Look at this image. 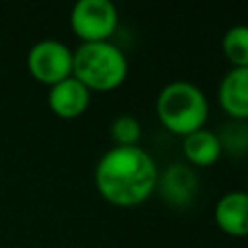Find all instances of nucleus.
I'll list each match as a JSON object with an SVG mask.
<instances>
[{
  "label": "nucleus",
  "instance_id": "f257e3e1",
  "mask_svg": "<svg viewBox=\"0 0 248 248\" xmlns=\"http://www.w3.org/2000/svg\"><path fill=\"white\" fill-rule=\"evenodd\" d=\"M93 178L97 192L110 205L138 207L153 196L159 167L141 145H112L99 157Z\"/></svg>",
  "mask_w": 248,
  "mask_h": 248
},
{
  "label": "nucleus",
  "instance_id": "f03ea898",
  "mask_svg": "<svg viewBox=\"0 0 248 248\" xmlns=\"http://www.w3.org/2000/svg\"><path fill=\"white\" fill-rule=\"evenodd\" d=\"M155 112L159 122L174 136H188L205 128L209 118V101L196 83L172 79L157 93Z\"/></svg>",
  "mask_w": 248,
  "mask_h": 248
},
{
  "label": "nucleus",
  "instance_id": "7ed1b4c3",
  "mask_svg": "<svg viewBox=\"0 0 248 248\" xmlns=\"http://www.w3.org/2000/svg\"><path fill=\"white\" fill-rule=\"evenodd\" d=\"M72 76L89 91H114L128 78V58L110 41L81 43L74 50Z\"/></svg>",
  "mask_w": 248,
  "mask_h": 248
},
{
  "label": "nucleus",
  "instance_id": "20e7f679",
  "mask_svg": "<svg viewBox=\"0 0 248 248\" xmlns=\"http://www.w3.org/2000/svg\"><path fill=\"white\" fill-rule=\"evenodd\" d=\"M70 27L81 43L110 41L118 27V10L110 0H78L70 12Z\"/></svg>",
  "mask_w": 248,
  "mask_h": 248
},
{
  "label": "nucleus",
  "instance_id": "39448f33",
  "mask_svg": "<svg viewBox=\"0 0 248 248\" xmlns=\"http://www.w3.org/2000/svg\"><path fill=\"white\" fill-rule=\"evenodd\" d=\"M74 50L56 39L37 41L27 52V70L31 78L43 85H56L72 76Z\"/></svg>",
  "mask_w": 248,
  "mask_h": 248
},
{
  "label": "nucleus",
  "instance_id": "423d86ee",
  "mask_svg": "<svg viewBox=\"0 0 248 248\" xmlns=\"http://www.w3.org/2000/svg\"><path fill=\"white\" fill-rule=\"evenodd\" d=\"M200 190V176L188 163H172L165 170H159L157 188L161 200L170 207H188L196 200Z\"/></svg>",
  "mask_w": 248,
  "mask_h": 248
},
{
  "label": "nucleus",
  "instance_id": "0eeeda50",
  "mask_svg": "<svg viewBox=\"0 0 248 248\" xmlns=\"http://www.w3.org/2000/svg\"><path fill=\"white\" fill-rule=\"evenodd\" d=\"M89 101H91V91L74 76L48 87V95H46L48 108L58 118H64V120L81 116L87 110Z\"/></svg>",
  "mask_w": 248,
  "mask_h": 248
},
{
  "label": "nucleus",
  "instance_id": "6e6552de",
  "mask_svg": "<svg viewBox=\"0 0 248 248\" xmlns=\"http://www.w3.org/2000/svg\"><path fill=\"white\" fill-rule=\"evenodd\" d=\"M215 225L232 238L248 236V192L231 190L223 194L213 209Z\"/></svg>",
  "mask_w": 248,
  "mask_h": 248
},
{
  "label": "nucleus",
  "instance_id": "1a4fd4ad",
  "mask_svg": "<svg viewBox=\"0 0 248 248\" xmlns=\"http://www.w3.org/2000/svg\"><path fill=\"white\" fill-rule=\"evenodd\" d=\"M217 99L231 120L248 122V68H231L219 81Z\"/></svg>",
  "mask_w": 248,
  "mask_h": 248
},
{
  "label": "nucleus",
  "instance_id": "9d476101",
  "mask_svg": "<svg viewBox=\"0 0 248 248\" xmlns=\"http://www.w3.org/2000/svg\"><path fill=\"white\" fill-rule=\"evenodd\" d=\"M182 155L186 157V163L194 169H205L215 165L221 155V141L217 132L209 128H200L188 136L182 138Z\"/></svg>",
  "mask_w": 248,
  "mask_h": 248
},
{
  "label": "nucleus",
  "instance_id": "9b49d317",
  "mask_svg": "<svg viewBox=\"0 0 248 248\" xmlns=\"http://www.w3.org/2000/svg\"><path fill=\"white\" fill-rule=\"evenodd\" d=\"M221 48L231 68H248V25H231L223 33Z\"/></svg>",
  "mask_w": 248,
  "mask_h": 248
},
{
  "label": "nucleus",
  "instance_id": "f8f14e48",
  "mask_svg": "<svg viewBox=\"0 0 248 248\" xmlns=\"http://www.w3.org/2000/svg\"><path fill=\"white\" fill-rule=\"evenodd\" d=\"M223 153L242 157L248 151V122L229 120L227 126L217 134Z\"/></svg>",
  "mask_w": 248,
  "mask_h": 248
},
{
  "label": "nucleus",
  "instance_id": "ddd939ff",
  "mask_svg": "<svg viewBox=\"0 0 248 248\" xmlns=\"http://www.w3.org/2000/svg\"><path fill=\"white\" fill-rule=\"evenodd\" d=\"M110 138L114 141V145H140V138H141V124L136 116L132 114H118L112 122H110Z\"/></svg>",
  "mask_w": 248,
  "mask_h": 248
},
{
  "label": "nucleus",
  "instance_id": "4468645a",
  "mask_svg": "<svg viewBox=\"0 0 248 248\" xmlns=\"http://www.w3.org/2000/svg\"><path fill=\"white\" fill-rule=\"evenodd\" d=\"M246 192H248V180H246Z\"/></svg>",
  "mask_w": 248,
  "mask_h": 248
}]
</instances>
